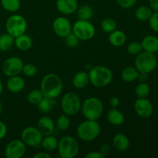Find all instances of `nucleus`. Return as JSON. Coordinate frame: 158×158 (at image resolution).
Instances as JSON below:
<instances>
[{"label": "nucleus", "instance_id": "473e14b6", "mask_svg": "<svg viewBox=\"0 0 158 158\" xmlns=\"http://www.w3.org/2000/svg\"><path fill=\"white\" fill-rule=\"evenodd\" d=\"M43 98V95L42 94L40 89H33L28 94L27 100L30 104L32 105H38L39 103L41 101Z\"/></svg>", "mask_w": 158, "mask_h": 158}, {"label": "nucleus", "instance_id": "b1692460", "mask_svg": "<svg viewBox=\"0 0 158 158\" xmlns=\"http://www.w3.org/2000/svg\"><path fill=\"white\" fill-rule=\"evenodd\" d=\"M58 143V139L51 134V135H47L43 137L40 146H42V148H43L45 151H54V150L57 149Z\"/></svg>", "mask_w": 158, "mask_h": 158}, {"label": "nucleus", "instance_id": "4c0bfd02", "mask_svg": "<svg viewBox=\"0 0 158 158\" xmlns=\"http://www.w3.org/2000/svg\"><path fill=\"white\" fill-rule=\"evenodd\" d=\"M148 21H149L150 27L151 28V29L154 32H158V12H153L152 15Z\"/></svg>", "mask_w": 158, "mask_h": 158}, {"label": "nucleus", "instance_id": "7ed1b4c3", "mask_svg": "<svg viewBox=\"0 0 158 158\" xmlns=\"http://www.w3.org/2000/svg\"><path fill=\"white\" fill-rule=\"evenodd\" d=\"M101 127L97 120H85L77 126V134L79 138L85 142H90L99 137Z\"/></svg>", "mask_w": 158, "mask_h": 158}, {"label": "nucleus", "instance_id": "c756f323", "mask_svg": "<svg viewBox=\"0 0 158 158\" xmlns=\"http://www.w3.org/2000/svg\"><path fill=\"white\" fill-rule=\"evenodd\" d=\"M1 5L3 9L9 12H16L21 7L20 0H1Z\"/></svg>", "mask_w": 158, "mask_h": 158}, {"label": "nucleus", "instance_id": "f3484780", "mask_svg": "<svg viewBox=\"0 0 158 158\" xmlns=\"http://www.w3.org/2000/svg\"><path fill=\"white\" fill-rule=\"evenodd\" d=\"M25 86H26V82L24 79L19 75L9 77L6 83V87L8 90L13 94H18L21 92L25 88Z\"/></svg>", "mask_w": 158, "mask_h": 158}, {"label": "nucleus", "instance_id": "37998d69", "mask_svg": "<svg viewBox=\"0 0 158 158\" xmlns=\"http://www.w3.org/2000/svg\"><path fill=\"white\" fill-rule=\"evenodd\" d=\"M110 105L111 106L112 108H117L118 106L119 103H120V100H119L118 97H112L110 99Z\"/></svg>", "mask_w": 158, "mask_h": 158}, {"label": "nucleus", "instance_id": "72a5a7b5", "mask_svg": "<svg viewBox=\"0 0 158 158\" xmlns=\"http://www.w3.org/2000/svg\"><path fill=\"white\" fill-rule=\"evenodd\" d=\"M150 91L151 89L149 85L147 84L146 83H140L134 89L135 95L137 96V98H146L149 95Z\"/></svg>", "mask_w": 158, "mask_h": 158}, {"label": "nucleus", "instance_id": "aec40b11", "mask_svg": "<svg viewBox=\"0 0 158 158\" xmlns=\"http://www.w3.org/2000/svg\"><path fill=\"white\" fill-rule=\"evenodd\" d=\"M113 145L118 151L124 152L129 149L131 142L127 136L125 135L124 134L119 133L116 134L113 138Z\"/></svg>", "mask_w": 158, "mask_h": 158}, {"label": "nucleus", "instance_id": "a211bd4d", "mask_svg": "<svg viewBox=\"0 0 158 158\" xmlns=\"http://www.w3.org/2000/svg\"><path fill=\"white\" fill-rule=\"evenodd\" d=\"M89 83V78L88 73L85 71H79L72 79V84L76 89H85Z\"/></svg>", "mask_w": 158, "mask_h": 158}, {"label": "nucleus", "instance_id": "412c9836", "mask_svg": "<svg viewBox=\"0 0 158 158\" xmlns=\"http://www.w3.org/2000/svg\"><path fill=\"white\" fill-rule=\"evenodd\" d=\"M106 120L108 123L114 126H120L124 123L125 117L122 112L117 108H112L106 114Z\"/></svg>", "mask_w": 158, "mask_h": 158}, {"label": "nucleus", "instance_id": "a18cd8bd", "mask_svg": "<svg viewBox=\"0 0 158 158\" xmlns=\"http://www.w3.org/2000/svg\"><path fill=\"white\" fill-rule=\"evenodd\" d=\"M137 80H138L140 83H146V81L148 80V73H139Z\"/></svg>", "mask_w": 158, "mask_h": 158}, {"label": "nucleus", "instance_id": "4be33fe9", "mask_svg": "<svg viewBox=\"0 0 158 158\" xmlns=\"http://www.w3.org/2000/svg\"><path fill=\"white\" fill-rule=\"evenodd\" d=\"M109 42L112 46L115 47H120L123 46L127 42V35L124 32L121 30H118L116 29L115 30L109 33Z\"/></svg>", "mask_w": 158, "mask_h": 158}, {"label": "nucleus", "instance_id": "423d86ee", "mask_svg": "<svg viewBox=\"0 0 158 158\" xmlns=\"http://www.w3.org/2000/svg\"><path fill=\"white\" fill-rule=\"evenodd\" d=\"M59 156L61 158H74L80 151L79 143L76 139L70 136H64L58 143Z\"/></svg>", "mask_w": 158, "mask_h": 158}, {"label": "nucleus", "instance_id": "39448f33", "mask_svg": "<svg viewBox=\"0 0 158 158\" xmlns=\"http://www.w3.org/2000/svg\"><path fill=\"white\" fill-rule=\"evenodd\" d=\"M134 66L139 73L148 74L156 69L157 66V59L154 53L142 51L136 56Z\"/></svg>", "mask_w": 158, "mask_h": 158}, {"label": "nucleus", "instance_id": "09e8293b", "mask_svg": "<svg viewBox=\"0 0 158 158\" xmlns=\"http://www.w3.org/2000/svg\"><path fill=\"white\" fill-rule=\"evenodd\" d=\"M2 109H3V106L1 102H0V114H1L2 111Z\"/></svg>", "mask_w": 158, "mask_h": 158}, {"label": "nucleus", "instance_id": "c03bdc74", "mask_svg": "<svg viewBox=\"0 0 158 158\" xmlns=\"http://www.w3.org/2000/svg\"><path fill=\"white\" fill-rule=\"evenodd\" d=\"M33 158H52V156L47 152H39L32 156Z\"/></svg>", "mask_w": 158, "mask_h": 158}, {"label": "nucleus", "instance_id": "a878e982", "mask_svg": "<svg viewBox=\"0 0 158 158\" xmlns=\"http://www.w3.org/2000/svg\"><path fill=\"white\" fill-rule=\"evenodd\" d=\"M139 71L135 66H127L124 68L121 73L122 80L127 83H132L137 79Z\"/></svg>", "mask_w": 158, "mask_h": 158}, {"label": "nucleus", "instance_id": "dca6fc26", "mask_svg": "<svg viewBox=\"0 0 158 158\" xmlns=\"http://www.w3.org/2000/svg\"><path fill=\"white\" fill-rule=\"evenodd\" d=\"M36 127L44 137V136L51 135L53 134L54 130H55V123L51 117L44 116L38 120Z\"/></svg>", "mask_w": 158, "mask_h": 158}, {"label": "nucleus", "instance_id": "2f4dec72", "mask_svg": "<svg viewBox=\"0 0 158 158\" xmlns=\"http://www.w3.org/2000/svg\"><path fill=\"white\" fill-rule=\"evenodd\" d=\"M70 126V120L69 118V116L66 114H62L56 120L55 127L60 131H66Z\"/></svg>", "mask_w": 158, "mask_h": 158}, {"label": "nucleus", "instance_id": "5701e85b", "mask_svg": "<svg viewBox=\"0 0 158 158\" xmlns=\"http://www.w3.org/2000/svg\"><path fill=\"white\" fill-rule=\"evenodd\" d=\"M14 45L18 48L19 50L26 51L29 50L32 46V40L29 35L24 33L19 36L15 37Z\"/></svg>", "mask_w": 158, "mask_h": 158}, {"label": "nucleus", "instance_id": "c9c22d12", "mask_svg": "<svg viewBox=\"0 0 158 158\" xmlns=\"http://www.w3.org/2000/svg\"><path fill=\"white\" fill-rule=\"evenodd\" d=\"M22 73L26 77H32L36 74L37 68L32 63H26L23 65Z\"/></svg>", "mask_w": 158, "mask_h": 158}, {"label": "nucleus", "instance_id": "9b49d317", "mask_svg": "<svg viewBox=\"0 0 158 158\" xmlns=\"http://www.w3.org/2000/svg\"><path fill=\"white\" fill-rule=\"evenodd\" d=\"M23 60L18 56H11L5 60L2 66V70L4 75L10 77L19 75L23 67Z\"/></svg>", "mask_w": 158, "mask_h": 158}, {"label": "nucleus", "instance_id": "c85d7f7f", "mask_svg": "<svg viewBox=\"0 0 158 158\" xmlns=\"http://www.w3.org/2000/svg\"><path fill=\"white\" fill-rule=\"evenodd\" d=\"M77 18L81 20H89L94 15V9L89 5H83L77 10Z\"/></svg>", "mask_w": 158, "mask_h": 158}, {"label": "nucleus", "instance_id": "393cba45", "mask_svg": "<svg viewBox=\"0 0 158 158\" xmlns=\"http://www.w3.org/2000/svg\"><path fill=\"white\" fill-rule=\"evenodd\" d=\"M56 104V99L43 97L41 101L37 105V106H38V109L40 112L43 113V114H47V113L52 111Z\"/></svg>", "mask_w": 158, "mask_h": 158}, {"label": "nucleus", "instance_id": "0eeeda50", "mask_svg": "<svg viewBox=\"0 0 158 158\" xmlns=\"http://www.w3.org/2000/svg\"><path fill=\"white\" fill-rule=\"evenodd\" d=\"M82 102L77 94L68 92L61 99V108L63 114L71 117L75 116L81 110Z\"/></svg>", "mask_w": 158, "mask_h": 158}, {"label": "nucleus", "instance_id": "f8f14e48", "mask_svg": "<svg viewBox=\"0 0 158 158\" xmlns=\"http://www.w3.org/2000/svg\"><path fill=\"white\" fill-rule=\"evenodd\" d=\"M26 151V145L23 140H12L6 145L5 149V156L7 158H21L25 155Z\"/></svg>", "mask_w": 158, "mask_h": 158}, {"label": "nucleus", "instance_id": "f704fd0d", "mask_svg": "<svg viewBox=\"0 0 158 158\" xmlns=\"http://www.w3.org/2000/svg\"><path fill=\"white\" fill-rule=\"evenodd\" d=\"M127 50L128 53H130L131 55L137 56L143 51V48H142L141 43L140 42L135 41L132 42L128 45Z\"/></svg>", "mask_w": 158, "mask_h": 158}, {"label": "nucleus", "instance_id": "4468645a", "mask_svg": "<svg viewBox=\"0 0 158 158\" xmlns=\"http://www.w3.org/2000/svg\"><path fill=\"white\" fill-rule=\"evenodd\" d=\"M136 114L141 118H149L154 114V105L148 98H137L134 105Z\"/></svg>", "mask_w": 158, "mask_h": 158}, {"label": "nucleus", "instance_id": "ddd939ff", "mask_svg": "<svg viewBox=\"0 0 158 158\" xmlns=\"http://www.w3.org/2000/svg\"><path fill=\"white\" fill-rule=\"evenodd\" d=\"M72 24L66 17H57L52 22V28L57 36L65 38L68 34L72 32Z\"/></svg>", "mask_w": 158, "mask_h": 158}, {"label": "nucleus", "instance_id": "ea45409f", "mask_svg": "<svg viewBox=\"0 0 158 158\" xmlns=\"http://www.w3.org/2000/svg\"><path fill=\"white\" fill-rule=\"evenodd\" d=\"M110 151L111 148L110 144H108V143H103V144H102L101 146H100V151H100L103 155H104L105 157H106V156H107L108 154L110 153Z\"/></svg>", "mask_w": 158, "mask_h": 158}, {"label": "nucleus", "instance_id": "f257e3e1", "mask_svg": "<svg viewBox=\"0 0 158 158\" xmlns=\"http://www.w3.org/2000/svg\"><path fill=\"white\" fill-rule=\"evenodd\" d=\"M63 84L61 78L57 74L50 73L43 77L40 83V90L43 97L56 99L63 90Z\"/></svg>", "mask_w": 158, "mask_h": 158}, {"label": "nucleus", "instance_id": "6e6552de", "mask_svg": "<svg viewBox=\"0 0 158 158\" xmlns=\"http://www.w3.org/2000/svg\"><path fill=\"white\" fill-rule=\"evenodd\" d=\"M27 26L26 19L23 15L18 14H14L9 16L6 23V32L14 38L26 33Z\"/></svg>", "mask_w": 158, "mask_h": 158}, {"label": "nucleus", "instance_id": "2eb2a0df", "mask_svg": "<svg viewBox=\"0 0 158 158\" xmlns=\"http://www.w3.org/2000/svg\"><path fill=\"white\" fill-rule=\"evenodd\" d=\"M56 9L60 13L65 15H72L78 9L77 0H56Z\"/></svg>", "mask_w": 158, "mask_h": 158}, {"label": "nucleus", "instance_id": "e433bc0d", "mask_svg": "<svg viewBox=\"0 0 158 158\" xmlns=\"http://www.w3.org/2000/svg\"><path fill=\"white\" fill-rule=\"evenodd\" d=\"M64 39L66 45L68 47L70 48H74L76 47V46H77V45L79 44V42H80V39H79L73 32H71L70 33L68 34Z\"/></svg>", "mask_w": 158, "mask_h": 158}, {"label": "nucleus", "instance_id": "bb28decb", "mask_svg": "<svg viewBox=\"0 0 158 158\" xmlns=\"http://www.w3.org/2000/svg\"><path fill=\"white\" fill-rule=\"evenodd\" d=\"M153 10L150 6H140L136 9L135 16L138 20L142 22L148 21L153 14Z\"/></svg>", "mask_w": 158, "mask_h": 158}, {"label": "nucleus", "instance_id": "1a4fd4ad", "mask_svg": "<svg viewBox=\"0 0 158 158\" xmlns=\"http://www.w3.org/2000/svg\"><path fill=\"white\" fill-rule=\"evenodd\" d=\"M72 32L80 40L87 41L94 38L96 34V29L89 20L78 19L72 26Z\"/></svg>", "mask_w": 158, "mask_h": 158}, {"label": "nucleus", "instance_id": "9d476101", "mask_svg": "<svg viewBox=\"0 0 158 158\" xmlns=\"http://www.w3.org/2000/svg\"><path fill=\"white\" fill-rule=\"evenodd\" d=\"M43 138V134L40 133L38 128L35 127H27L24 128L21 133V140L26 146L31 148L40 146Z\"/></svg>", "mask_w": 158, "mask_h": 158}, {"label": "nucleus", "instance_id": "a19ab883", "mask_svg": "<svg viewBox=\"0 0 158 158\" xmlns=\"http://www.w3.org/2000/svg\"><path fill=\"white\" fill-rule=\"evenodd\" d=\"M7 126L6 125V123L0 121V140H2L6 137L7 134Z\"/></svg>", "mask_w": 158, "mask_h": 158}, {"label": "nucleus", "instance_id": "7c9ffc66", "mask_svg": "<svg viewBox=\"0 0 158 158\" xmlns=\"http://www.w3.org/2000/svg\"><path fill=\"white\" fill-rule=\"evenodd\" d=\"M101 29L106 33H110L117 29V23L112 18H105L100 23Z\"/></svg>", "mask_w": 158, "mask_h": 158}, {"label": "nucleus", "instance_id": "58836bf2", "mask_svg": "<svg viewBox=\"0 0 158 158\" xmlns=\"http://www.w3.org/2000/svg\"><path fill=\"white\" fill-rule=\"evenodd\" d=\"M117 5L123 9H131L135 6L137 0H116Z\"/></svg>", "mask_w": 158, "mask_h": 158}, {"label": "nucleus", "instance_id": "49530a36", "mask_svg": "<svg viewBox=\"0 0 158 158\" xmlns=\"http://www.w3.org/2000/svg\"><path fill=\"white\" fill-rule=\"evenodd\" d=\"M150 7L154 12H158V0H149Z\"/></svg>", "mask_w": 158, "mask_h": 158}, {"label": "nucleus", "instance_id": "f03ea898", "mask_svg": "<svg viewBox=\"0 0 158 158\" xmlns=\"http://www.w3.org/2000/svg\"><path fill=\"white\" fill-rule=\"evenodd\" d=\"M89 83L97 88H103L110 84L113 80V73L104 66H96L88 73Z\"/></svg>", "mask_w": 158, "mask_h": 158}, {"label": "nucleus", "instance_id": "6ab92c4d", "mask_svg": "<svg viewBox=\"0 0 158 158\" xmlns=\"http://www.w3.org/2000/svg\"><path fill=\"white\" fill-rule=\"evenodd\" d=\"M140 43L143 51L154 54L158 52V37L155 35H146Z\"/></svg>", "mask_w": 158, "mask_h": 158}, {"label": "nucleus", "instance_id": "79ce46f5", "mask_svg": "<svg viewBox=\"0 0 158 158\" xmlns=\"http://www.w3.org/2000/svg\"><path fill=\"white\" fill-rule=\"evenodd\" d=\"M86 158H105V156L103 155L100 151H91L89 152L86 156Z\"/></svg>", "mask_w": 158, "mask_h": 158}, {"label": "nucleus", "instance_id": "de8ad7c7", "mask_svg": "<svg viewBox=\"0 0 158 158\" xmlns=\"http://www.w3.org/2000/svg\"><path fill=\"white\" fill-rule=\"evenodd\" d=\"M2 90H3V85H2V81L0 80V96H1L2 93Z\"/></svg>", "mask_w": 158, "mask_h": 158}, {"label": "nucleus", "instance_id": "20e7f679", "mask_svg": "<svg viewBox=\"0 0 158 158\" xmlns=\"http://www.w3.org/2000/svg\"><path fill=\"white\" fill-rule=\"evenodd\" d=\"M80 111L86 120H97L103 115V104L97 97H88L82 103Z\"/></svg>", "mask_w": 158, "mask_h": 158}, {"label": "nucleus", "instance_id": "cd10ccee", "mask_svg": "<svg viewBox=\"0 0 158 158\" xmlns=\"http://www.w3.org/2000/svg\"><path fill=\"white\" fill-rule=\"evenodd\" d=\"M15 38L8 32L0 35V50L3 52L12 49L14 45Z\"/></svg>", "mask_w": 158, "mask_h": 158}]
</instances>
